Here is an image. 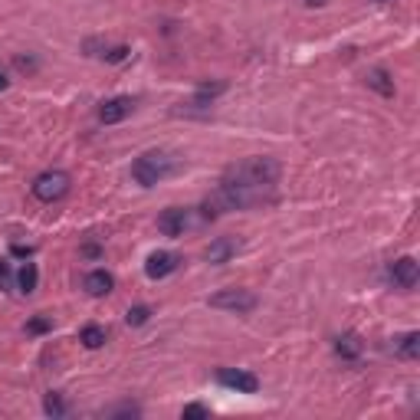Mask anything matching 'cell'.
<instances>
[{"mask_svg":"<svg viewBox=\"0 0 420 420\" xmlns=\"http://www.w3.org/2000/svg\"><path fill=\"white\" fill-rule=\"evenodd\" d=\"M10 253H13V257H33V247H10Z\"/></svg>","mask_w":420,"mask_h":420,"instance_id":"cell-27","label":"cell"},{"mask_svg":"<svg viewBox=\"0 0 420 420\" xmlns=\"http://www.w3.org/2000/svg\"><path fill=\"white\" fill-rule=\"evenodd\" d=\"M381 4H391V0H381Z\"/></svg>","mask_w":420,"mask_h":420,"instance_id":"cell-30","label":"cell"},{"mask_svg":"<svg viewBox=\"0 0 420 420\" xmlns=\"http://www.w3.org/2000/svg\"><path fill=\"white\" fill-rule=\"evenodd\" d=\"M82 289H86L89 296L102 299L115 289V276L109 273V269H92V273H86V279H82Z\"/></svg>","mask_w":420,"mask_h":420,"instance_id":"cell-11","label":"cell"},{"mask_svg":"<svg viewBox=\"0 0 420 420\" xmlns=\"http://www.w3.org/2000/svg\"><path fill=\"white\" fill-rule=\"evenodd\" d=\"M364 82H368V89H374V92H378V96H384V99H391L394 92H397L391 73H388V69H381V66H378V69H368Z\"/></svg>","mask_w":420,"mask_h":420,"instance_id":"cell-13","label":"cell"},{"mask_svg":"<svg viewBox=\"0 0 420 420\" xmlns=\"http://www.w3.org/2000/svg\"><path fill=\"white\" fill-rule=\"evenodd\" d=\"M178 266H181V257H178V253L158 249V253H152V257H148V263H144V273H148V279H168Z\"/></svg>","mask_w":420,"mask_h":420,"instance_id":"cell-8","label":"cell"},{"mask_svg":"<svg viewBox=\"0 0 420 420\" xmlns=\"http://www.w3.org/2000/svg\"><path fill=\"white\" fill-rule=\"evenodd\" d=\"M79 253H82L86 259H99V257H102V247H99V243H86Z\"/></svg>","mask_w":420,"mask_h":420,"instance_id":"cell-26","label":"cell"},{"mask_svg":"<svg viewBox=\"0 0 420 420\" xmlns=\"http://www.w3.org/2000/svg\"><path fill=\"white\" fill-rule=\"evenodd\" d=\"M27 332L30 335H47V332H53V319H47V315H33L27 322Z\"/></svg>","mask_w":420,"mask_h":420,"instance_id":"cell-20","label":"cell"},{"mask_svg":"<svg viewBox=\"0 0 420 420\" xmlns=\"http://www.w3.org/2000/svg\"><path fill=\"white\" fill-rule=\"evenodd\" d=\"M135 109V102L128 96H115L109 99V102L99 105V122L102 125H115V122H122V118H128Z\"/></svg>","mask_w":420,"mask_h":420,"instance_id":"cell-9","label":"cell"},{"mask_svg":"<svg viewBox=\"0 0 420 420\" xmlns=\"http://www.w3.org/2000/svg\"><path fill=\"white\" fill-rule=\"evenodd\" d=\"M43 411H47L49 417H63V414H66V401H63V394L49 391L47 397H43Z\"/></svg>","mask_w":420,"mask_h":420,"instance_id":"cell-18","label":"cell"},{"mask_svg":"<svg viewBox=\"0 0 420 420\" xmlns=\"http://www.w3.org/2000/svg\"><path fill=\"white\" fill-rule=\"evenodd\" d=\"M181 417L184 420H204V417H210V411L204 407V404H187V407L181 411Z\"/></svg>","mask_w":420,"mask_h":420,"instance_id":"cell-22","label":"cell"},{"mask_svg":"<svg viewBox=\"0 0 420 420\" xmlns=\"http://www.w3.org/2000/svg\"><path fill=\"white\" fill-rule=\"evenodd\" d=\"M187 223H191V210H184V207H168V210H161V217H158V230L171 240L184 237Z\"/></svg>","mask_w":420,"mask_h":420,"instance_id":"cell-7","label":"cell"},{"mask_svg":"<svg viewBox=\"0 0 420 420\" xmlns=\"http://www.w3.org/2000/svg\"><path fill=\"white\" fill-rule=\"evenodd\" d=\"M220 92H227V82H201V86H197V96H194V102L191 105H210L214 102V99L220 96Z\"/></svg>","mask_w":420,"mask_h":420,"instance_id":"cell-17","label":"cell"},{"mask_svg":"<svg viewBox=\"0 0 420 420\" xmlns=\"http://www.w3.org/2000/svg\"><path fill=\"white\" fill-rule=\"evenodd\" d=\"M105 338H109V332H105L102 325H86V328L79 332V342L86 345L89 352H96V348H102Z\"/></svg>","mask_w":420,"mask_h":420,"instance_id":"cell-16","label":"cell"},{"mask_svg":"<svg viewBox=\"0 0 420 420\" xmlns=\"http://www.w3.org/2000/svg\"><path fill=\"white\" fill-rule=\"evenodd\" d=\"M394 354H401L407 362L420 358V332H407L401 338H394Z\"/></svg>","mask_w":420,"mask_h":420,"instance_id":"cell-14","label":"cell"},{"mask_svg":"<svg viewBox=\"0 0 420 420\" xmlns=\"http://www.w3.org/2000/svg\"><path fill=\"white\" fill-rule=\"evenodd\" d=\"M388 276H391V283L397 289H414L417 286V279H420V266H417V259L414 257H401V259H394L391 269H388Z\"/></svg>","mask_w":420,"mask_h":420,"instance_id":"cell-6","label":"cell"},{"mask_svg":"<svg viewBox=\"0 0 420 420\" xmlns=\"http://www.w3.org/2000/svg\"><path fill=\"white\" fill-rule=\"evenodd\" d=\"M7 89H10V79L4 76V73H0V92H7Z\"/></svg>","mask_w":420,"mask_h":420,"instance_id":"cell-29","label":"cell"},{"mask_svg":"<svg viewBox=\"0 0 420 420\" xmlns=\"http://www.w3.org/2000/svg\"><path fill=\"white\" fill-rule=\"evenodd\" d=\"M178 171V158L168 152H144L142 158H135L132 164V178L135 184H142V187H154V184H161L164 178H171Z\"/></svg>","mask_w":420,"mask_h":420,"instance_id":"cell-2","label":"cell"},{"mask_svg":"<svg viewBox=\"0 0 420 420\" xmlns=\"http://www.w3.org/2000/svg\"><path fill=\"white\" fill-rule=\"evenodd\" d=\"M279 178H283V164L276 158H266V154H257V158H247V161L230 164L223 178H220L217 197L223 210H253L263 207V204L276 201V187Z\"/></svg>","mask_w":420,"mask_h":420,"instance_id":"cell-1","label":"cell"},{"mask_svg":"<svg viewBox=\"0 0 420 420\" xmlns=\"http://www.w3.org/2000/svg\"><path fill=\"white\" fill-rule=\"evenodd\" d=\"M217 381L223 388L237 394H257L259 391V378L253 371H243V368H220L217 371Z\"/></svg>","mask_w":420,"mask_h":420,"instance_id":"cell-5","label":"cell"},{"mask_svg":"<svg viewBox=\"0 0 420 420\" xmlns=\"http://www.w3.org/2000/svg\"><path fill=\"white\" fill-rule=\"evenodd\" d=\"M148 319H152V309H148V306H132V309H128V315H125V322L132 325V328L144 325Z\"/></svg>","mask_w":420,"mask_h":420,"instance_id":"cell-19","label":"cell"},{"mask_svg":"<svg viewBox=\"0 0 420 420\" xmlns=\"http://www.w3.org/2000/svg\"><path fill=\"white\" fill-rule=\"evenodd\" d=\"M210 309H220V312H233V315H249L257 309V296L249 289H220L207 299Z\"/></svg>","mask_w":420,"mask_h":420,"instance_id":"cell-4","label":"cell"},{"mask_svg":"<svg viewBox=\"0 0 420 420\" xmlns=\"http://www.w3.org/2000/svg\"><path fill=\"white\" fill-rule=\"evenodd\" d=\"M69 187H73V178H69L66 171H59V168H49V171H39L37 178H33V184H30V191H33V197L43 204H56L63 201L69 194Z\"/></svg>","mask_w":420,"mask_h":420,"instance_id":"cell-3","label":"cell"},{"mask_svg":"<svg viewBox=\"0 0 420 420\" xmlns=\"http://www.w3.org/2000/svg\"><path fill=\"white\" fill-rule=\"evenodd\" d=\"M13 63H17L20 73H37V59H30V56H17Z\"/></svg>","mask_w":420,"mask_h":420,"instance_id":"cell-25","label":"cell"},{"mask_svg":"<svg viewBox=\"0 0 420 420\" xmlns=\"http://www.w3.org/2000/svg\"><path fill=\"white\" fill-rule=\"evenodd\" d=\"M364 352V342H362V335H354V332H345L335 338V354L338 358H345V362H358Z\"/></svg>","mask_w":420,"mask_h":420,"instance_id":"cell-12","label":"cell"},{"mask_svg":"<svg viewBox=\"0 0 420 420\" xmlns=\"http://www.w3.org/2000/svg\"><path fill=\"white\" fill-rule=\"evenodd\" d=\"M37 283H39L37 263H23V269L17 273V289L23 292V296H30V292H37Z\"/></svg>","mask_w":420,"mask_h":420,"instance_id":"cell-15","label":"cell"},{"mask_svg":"<svg viewBox=\"0 0 420 420\" xmlns=\"http://www.w3.org/2000/svg\"><path fill=\"white\" fill-rule=\"evenodd\" d=\"M302 4H306V7H325L328 0H302Z\"/></svg>","mask_w":420,"mask_h":420,"instance_id":"cell-28","label":"cell"},{"mask_svg":"<svg viewBox=\"0 0 420 420\" xmlns=\"http://www.w3.org/2000/svg\"><path fill=\"white\" fill-rule=\"evenodd\" d=\"M112 417H138L142 414V407L138 404H122V407H115V411H109Z\"/></svg>","mask_w":420,"mask_h":420,"instance_id":"cell-24","label":"cell"},{"mask_svg":"<svg viewBox=\"0 0 420 420\" xmlns=\"http://www.w3.org/2000/svg\"><path fill=\"white\" fill-rule=\"evenodd\" d=\"M237 249H240V243L233 237H217L214 243L207 247V263H214V266H223V263H230V259L237 257Z\"/></svg>","mask_w":420,"mask_h":420,"instance_id":"cell-10","label":"cell"},{"mask_svg":"<svg viewBox=\"0 0 420 420\" xmlns=\"http://www.w3.org/2000/svg\"><path fill=\"white\" fill-rule=\"evenodd\" d=\"M128 56H132V49H128V47H112L109 53H102L105 63H125Z\"/></svg>","mask_w":420,"mask_h":420,"instance_id":"cell-23","label":"cell"},{"mask_svg":"<svg viewBox=\"0 0 420 420\" xmlns=\"http://www.w3.org/2000/svg\"><path fill=\"white\" fill-rule=\"evenodd\" d=\"M10 289H13V269L7 259H0V292H10Z\"/></svg>","mask_w":420,"mask_h":420,"instance_id":"cell-21","label":"cell"}]
</instances>
